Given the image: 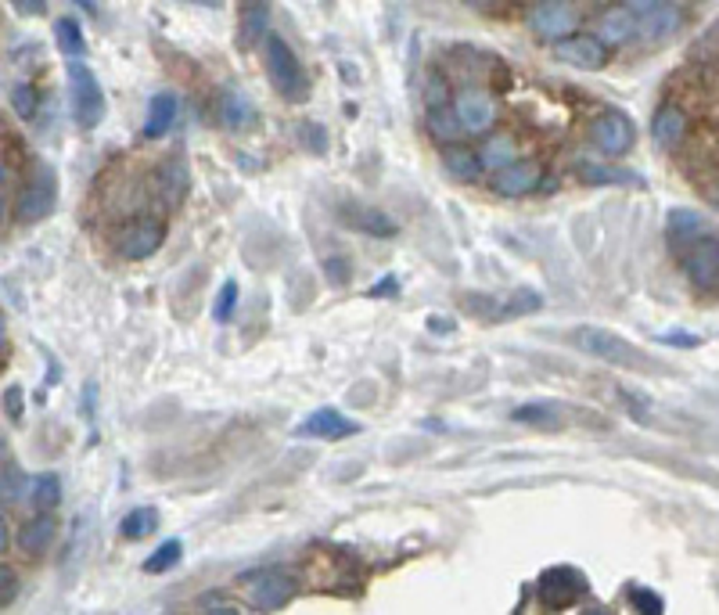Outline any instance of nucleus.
<instances>
[{
    "label": "nucleus",
    "mask_w": 719,
    "mask_h": 615,
    "mask_svg": "<svg viewBox=\"0 0 719 615\" xmlns=\"http://www.w3.org/2000/svg\"><path fill=\"white\" fill-rule=\"evenodd\" d=\"M572 346H576L579 353H587V357L608 360V364H622V368H641V364H644V360H641V349H637L633 342L619 339V335L608 331V328H590V324L576 328V331H572Z\"/></svg>",
    "instance_id": "nucleus-3"
},
{
    "label": "nucleus",
    "mask_w": 719,
    "mask_h": 615,
    "mask_svg": "<svg viewBox=\"0 0 719 615\" xmlns=\"http://www.w3.org/2000/svg\"><path fill=\"white\" fill-rule=\"evenodd\" d=\"M116 252H120L122 259H148V255H155L159 245L166 242V224L159 220V216H137V220H130V224H122L120 231H116Z\"/></svg>",
    "instance_id": "nucleus-7"
},
{
    "label": "nucleus",
    "mask_w": 719,
    "mask_h": 615,
    "mask_svg": "<svg viewBox=\"0 0 719 615\" xmlns=\"http://www.w3.org/2000/svg\"><path fill=\"white\" fill-rule=\"evenodd\" d=\"M4 407H7V414H11V418H22V389H18V385H7V392H4Z\"/></svg>",
    "instance_id": "nucleus-42"
},
{
    "label": "nucleus",
    "mask_w": 719,
    "mask_h": 615,
    "mask_svg": "<svg viewBox=\"0 0 719 615\" xmlns=\"http://www.w3.org/2000/svg\"><path fill=\"white\" fill-rule=\"evenodd\" d=\"M328 281L331 285H346L349 281V263L346 259H335V263L328 259Z\"/></svg>",
    "instance_id": "nucleus-41"
},
{
    "label": "nucleus",
    "mask_w": 719,
    "mask_h": 615,
    "mask_svg": "<svg viewBox=\"0 0 719 615\" xmlns=\"http://www.w3.org/2000/svg\"><path fill=\"white\" fill-rule=\"evenodd\" d=\"M511 418L522 422V425H537V429H557L561 425V407L557 403H547V400H537V403L515 407Z\"/></svg>",
    "instance_id": "nucleus-26"
},
{
    "label": "nucleus",
    "mask_w": 719,
    "mask_h": 615,
    "mask_svg": "<svg viewBox=\"0 0 719 615\" xmlns=\"http://www.w3.org/2000/svg\"><path fill=\"white\" fill-rule=\"evenodd\" d=\"M55 198H58L55 173H47V170L36 173L29 184L18 191V198H15V216H18V224H36V220L51 216Z\"/></svg>",
    "instance_id": "nucleus-10"
},
{
    "label": "nucleus",
    "mask_w": 719,
    "mask_h": 615,
    "mask_svg": "<svg viewBox=\"0 0 719 615\" xmlns=\"http://www.w3.org/2000/svg\"><path fill=\"white\" fill-rule=\"evenodd\" d=\"M68 90H72V116L83 130H94L105 116V94L87 62H68Z\"/></svg>",
    "instance_id": "nucleus-4"
},
{
    "label": "nucleus",
    "mask_w": 719,
    "mask_h": 615,
    "mask_svg": "<svg viewBox=\"0 0 719 615\" xmlns=\"http://www.w3.org/2000/svg\"><path fill=\"white\" fill-rule=\"evenodd\" d=\"M205 615H241V612H234V609H213V612H205Z\"/></svg>",
    "instance_id": "nucleus-47"
},
{
    "label": "nucleus",
    "mask_w": 719,
    "mask_h": 615,
    "mask_svg": "<svg viewBox=\"0 0 719 615\" xmlns=\"http://www.w3.org/2000/svg\"><path fill=\"white\" fill-rule=\"evenodd\" d=\"M346 224L363 231V235H370V238L396 235V220L389 213H381V209H346Z\"/></svg>",
    "instance_id": "nucleus-24"
},
{
    "label": "nucleus",
    "mask_w": 719,
    "mask_h": 615,
    "mask_svg": "<svg viewBox=\"0 0 719 615\" xmlns=\"http://www.w3.org/2000/svg\"><path fill=\"white\" fill-rule=\"evenodd\" d=\"M252 605L255 609H263V612H274V609H281L292 594H296V583H292V576H285V572H266V576H259L255 583H252Z\"/></svg>",
    "instance_id": "nucleus-16"
},
{
    "label": "nucleus",
    "mask_w": 719,
    "mask_h": 615,
    "mask_svg": "<svg viewBox=\"0 0 719 615\" xmlns=\"http://www.w3.org/2000/svg\"><path fill=\"white\" fill-rule=\"evenodd\" d=\"M630 601H633L637 615H665V601L648 587H630Z\"/></svg>",
    "instance_id": "nucleus-36"
},
{
    "label": "nucleus",
    "mask_w": 719,
    "mask_h": 615,
    "mask_svg": "<svg viewBox=\"0 0 719 615\" xmlns=\"http://www.w3.org/2000/svg\"><path fill=\"white\" fill-rule=\"evenodd\" d=\"M637 36V15L622 4V7H608L598 18V40L604 47H615V44H630Z\"/></svg>",
    "instance_id": "nucleus-18"
},
{
    "label": "nucleus",
    "mask_w": 719,
    "mask_h": 615,
    "mask_svg": "<svg viewBox=\"0 0 719 615\" xmlns=\"http://www.w3.org/2000/svg\"><path fill=\"white\" fill-rule=\"evenodd\" d=\"M479 159H482V170L500 173V170H507V166L518 162V144H515L511 133H493L479 148Z\"/></svg>",
    "instance_id": "nucleus-22"
},
{
    "label": "nucleus",
    "mask_w": 719,
    "mask_h": 615,
    "mask_svg": "<svg viewBox=\"0 0 719 615\" xmlns=\"http://www.w3.org/2000/svg\"><path fill=\"white\" fill-rule=\"evenodd\" d=\"M238 307V285L234 281H224V288H220V296H216V307H213V317L220 320V324H227L231 320V313Z\"/></svg>",
    "instance_id": "nucleus-37"
},
{
    "label": "nucleus",
    "mask_w": 719,
    "mask_h": 615,
    "mask_svg": "<svg viewBox=\"0 0 719 615\" xmlns=\"http://www.w3.org/2000/svg\"><path fill=\"white\" fill-rule=\"evenodd\" d=\"M680 266L683 277L698 288V292H719V238L705 235L694 245L680 248Z\"/></svg>",
    "instance_id": "nucleus-6"
},
{
    "label": "nucleus",
    "mask_w": 719,
    "mask_h": 615,
    "mask_svg": "<svg viewBox=\"0 0 719 615\" xmlns=\"http://www.w3.org/2000/svg\"><path fill=\"white\" fill-rule=\"evenodd\" d=\"M177 112H180L177 94H170V90L155 94V98L148 101V116H144V137H162L170 126L177 123Z\"/></svg>",
    "instance_id": "nucleus-21"
},
{
    "label": "nucleus",
    "mask_w": 719,
    "mask_h": 615,
    "mask_svg": "<svg viewBox=\"0 0 719 615\" xmlns=\"http://www.w3.org/2000/svg\"><path fill=\"white\" fill-rule=\"evenodd\" d=\"M428 328H432L435 335H450V331H453L457 324H453L450 317H428Z\"/></svg>",
    "instance_id": "nucleus-44"
},
{
    "label": "nucleus",
    "mask_w": 719,
    "mask_h": 615,
    "mask_svg": "<svg viewBox=\"0 0 719 615\" xmlns=\"http://www.w3.org/2000/svg\"><path fill=\"white\" fill-rule=\"evenodd\" d=\"M15 590H18V579L11 576V568H4V598H0V601H4V609L11 605V598H15Z\"/></svg>",
    "instance_id": "nucleus-45"
},
{
    "label": "nucleus",
    "mask_w": 719,
    "mask_h": 615,
    "mask_svg": "<svg viewBox=\"0 0 719 615\" xmlns=\"http://www.w3.org/2000/svg\"><path fill=\"white\" fill-rule=\"evenodd\" d=\"M4 500L11 504V500H22V472L18 468H4Z\"/></svg>",
    "instance_id": "nucleus-38"
},
{
    "label": "nucleus",
    "mask_w": 719,
    "mask_h": 615,
    "mask_svg": "<svg viewBox=\"0 0 719 615\" xmlns=\"http://www.w3.org/2000/svg\"><path fill=\"white\" fill-rule=\"evenodd\" d=\"M583 615H608L604 609H590V612H583Z\"/></svg>",
    "instance_id": "nucleus-48"
},
{
    "label": "nucleus",
    "mask_w": 719,
    "mask_h": 615,
    "mask_svg": "<svg viewBox=\"0 0 719 615\" xmlns=\"http://www.w3.org/2000/svg\"><path fill=\"white\" fill-rule=\"evenodd\" d=\"M587 133H590V144L608 159L626 155L633 148V141H637V130L630 123V116H622L619 109H608V112H600L598 120H590Z\"/></svg>",
    "instance_id": "nucleus-9"
},
{
    "label": "nucleus",
    "mask_w": 719,
    "mask_h": 615,
    "mask_svg": "<svg viewBox=\"0 0 719 615\" xmlns=\"http://www.w3.org/2000/svg\"><path fill=\"white\" fill-rule=\"evenodd\" d=\"M151 529H159V511H155V507H133V511L120 522V533L126 540H141V537H148Z\"/></svg>",
    "instance_id": "nucleus-31"
},
{
    "label": "nucleus",
    "mask_w": 719,
    "mask_h": 615,
    "mask_svg": "<svg viewBox=\"0 0 719 615\" xmlns=\"http://www.w3.org/2000/svg\"><path fill=\"white\" fill-rule=\"evenodd\" d=\"M587 590H590L587 576H583L579 568H572V565H554V568L539 572V579H537V598L547 612L572 609Z\"/></svg>",
    "instance_id": "nucleus-2"
},
{
    "label": "nucleus",
    "mask_w": 719,
    "mask_h": 615,
    "mask_svg": "<svg viewBox=\"0 0 719 615\" xmlns=\"http://www.w3.org/2000/svg\"><path fill=\"white\" fill-rule=\"evenodd\" d=\"M554 58L561 65L583 68V72H598V68L608 65V47L600 44L598 36H590V33H576V36L554 44Z\"/></svg>",
    "instance_id": "nucleus-11"
},
{
    "label": "nucleus",
    "mask_w": 719,
    "mask_h": 615,
    "mask_svg": "<svg viewBox=\"0 0 719 615\" xmlns=\"http://www.w3.org/2000/svg\"><path fill=\"white\" fill-rule=\"evenodd\" d=\"M11 7L22 11V15H40V11H47V4H40V0H11Z\"/></svg>",
    "instance_id": "nucleus-43"
},
{
    "label": "nucleus",
    "mask_w": 719,
    "mask_h": 615,
    "mask_svg": "<svg viewBox=\"0 0 719 615\" xmlns=\"http://www.w3.org/2000/svg\"><path fill=\"white\" fill-rule=\"evenodd\" d=\"M537 184H539V166L529 162V159H518L515 166H507V170H500L493 177V191L504 194V198H522V194H529Z\"/></svg>",
    "instance_id": "nucleus-17"
},
{
    "label": "nucleus",
    "mask_w": 719,
    "mask_h": 615,
    "mask_svg": "<svg viewBox=\"0 0 719 615\" xmlns=\"http://www.w3.org/2000/svg\"><path fill=\"white\" fill-rule=\"evenodd\" d=\"M539 307H543L539 292H533V288H518L511 299H500L496 320H500V317H522V313H533V309H539Z\"/></svg>",
    "instance_id": "nucleus-33"
},
{
    "label": "nucleus",
    "mask_w": 719,
    "mask_h": 615,
    "mask_svg": "<svg viewBox=\"0 0 719 615\" xmlns=\"http://www.w3.org/2000/svg\"><path fill=\"white\" fill-rule=\"evenodd\" d=\"M665 346H683V349H694V346H702V339L698 335H683V331H669V335H659Z\"/></svg>",
    "instance_id": "nucleus-40"
},
{
    "label": "nucleus",
    "mask_w": 719,
    "mask_h": 615,
    "mask_svg": "<svg viewBox=\"0 0 719 615\" xmlns=\"http://www.w3.org/2000/svg\"><path fill=\"white\" fill-rule=\"evenodd\" d=\"M665 235H669L672 248L680 252V248L694 245L698 238L713 235V231H709V220L702 213H694V209H672L669 220H665Z\"/></svg>",
    "instance_id": "nucleus-15"
},
{
    "label": "nucleus",
    "mask_w": 719,
    "mask_h": 615,
    "mask_svg": "<svg viewBox=\"0 0 719 615\" xmlns=\"http://www.w3.org/2000/svg\"><path fill=\"white\" fill-rule=\"evenodd\" d=\"M716 209H719V191H716Z\"/></svg>",
    "instance_id": "nucleus-49"
},
{
    "label": "nucleus",
    "mask_w": 719,
    "mask_h": 615,
    "mask_svg": "<svg viewBox=\"0 0 719 615\" xmlns=\"http://www.w3.org/2000/svg\"><path fill=\"white\" fill-rule=\"evenodd\" d=\"M637 15V36L651 40V44H665L669 36H676L683 29V7L680 4H665V0H630L626 4Z\"/></svg>",
    "instance_id": "nucleus-5"
},
{
    "label": "nucleus",
    "mask_w": 719,
    "mask_h": 615,
    "mask_svg": "<svg viewBox=\"0 0 719 615\" xmlns=\"http://www.w3.org/2000/svg\"><path fill=\"white\" fill-rule=\"evenodd\" d=\"M11 109H15L18 120H33L36 109H40L36 87H33V83H15V87H11Z\"/></svg>",
    "instance_id": "nucleus-34"
},
{
    "label": "nucleus",
    "mask_w": 719,
    "mask_h": 615,
    "mask_svg": "<svg viewBox=\"0 0 719 615\" xmlns=\"http://www.w3.org/2000/svg\"><path fill=\"white\" fill-rule=\"evenodd\" d=\"M29 500L40 507V511H51L61 504V483L58 475H40L29 483Z\"/></svg>",
    "instance_id": "nucleus-32"
},
{
    "label": "nucleus",
    "mask_w": 719,
    "mask_h": 615,
    "mask_svg": "<svg viewBox=\"0 0 719 615\" xmlns=\"http://www.w3.org/2000/svg\"><path fill=\"white\" fill-rule=\"evenodd\" d=\"M424 126H428V133L435 137V141H457L461 133H464V126H461V120H457V112L453 109H428V116H424Z\"/></svg>",
    "instance_id": "nucleus-30"
},
{
    "label": "nucleus",
    "mask_w": 719,
    "mask_h": 615,
    "mask_svg": "<svg viewBox=\"0 0 719 615\" xmlns=\"http://www.w3.org/2000/svg\"><path fill=\"white\" fill-rule=\"evenodd\" d=\"M453 112H457V120L464 126V133H489L493 126H496V101L485 94V90H464V94H457V101H453Z\"/></svg>",
    "instance_id": "nucleus-12"
},
{
    "label": "nucleus",
    "mask_w": 719,
    "mask_h": 615,
    "mask_svg": "<svg viewBox=\"0 0 719 615\" xmlns=\"http://www.w3.org/2000/svg\"><path fill=\"white\" fill-rule=\"evenodd\" d=\"M576 173H579L587 184H598V187L641 184V177H637V173H626V170H619V166H598V162H583V166H576Z\"/></svg>",
    "instance_id": "nucleus-29"
},
{
    "label": "nucleus",
    "mask_w": 719,
    "mask_h": 615,
    "mask_svg": "<svg viewBox=\"0 0 719 615\" xmlns=\"http://www.w3.org/2000/svg\"><path fill=\"white\" fill-rule=\"evenodd\" d=\"M55 40H58V51L68 58V62H83L87 44H83V29H79V22H72V18H58V22H55Z\"/></svg>",
    "instance_id": "nucleus-28"
},
{
    "label": "nucleus",
    "mask_w": 719,
    "mask_h": 615,
    "mask_svg": "<svg viewBox=\"0 0 719 615\" xmlns=\"http://www.w3.org/2000/svg\"><path fill=\"white\" fill-rule=\"evenodd\" d=\"M360 425L353 418H346L342 411H335V407H320V411H313L306 422L296 425V435H306V439H349V435H357Z\"/></svg>",
    "instance_id": "nucleus-13"
},
{
    "label": "nucleus",
    "mask_w": 719,
    "mask_h": 615,
    "mask_svg": "<svg viewBox=\"0 0 719 615\" xmlns=\"http://www.w3.org/2000/svg\"><path fill=\"white\" fill-rule=\"evenodd\" d=\"M443 173H446L453 184H475L482 177L479 151L461 148V144H450V148L443 151Z\"/></svg>",
    "instance_id": "nucleus-19"
},
{
    "label": "nucleus",
    "mask_w": 719,
    "mask_h": 615,
    "mask_svg": "<svg viewBox=\"0 0 719 615\" xmlns=\"http://www.w3.org/2000/svg\"><path fill=\"white\" fill-rule=\"evenodd\" d=\"M266 72H270V83L274 90L285 98V101H302L306 90H309V79H306V68L296 58V51L277 36L270 33L266 40Z\"/></svg>",
    "instance_id": "nucleus-1"
},
{
    "label": "nucleus",
    "mask_w": 719,
    "mask_h": 615,
    "mask_svg": "<svg viewBox=\"0 0 719 615\" xmlns=\"http://www.w3.org/2000/svg\"><path fill=\"white\" fill-rule=\"evenodd\" d=\"M381 292H396V281H392V277H381V281L370 288V296H381Z\"/></svg>",
    "instance_id": "nucleus-46"
},
{
    "label": "nucleus",
    "mask_w": 719,
    "mask_h": 615,
    "mask_svg": "<svg viewBox=\"0 0 719 615\" xmlns=\"http://www.w3.org/2000/svg\"><path fill=\"white\" fill-rule=\"evenodd\" d=\"M687 126H691L687 123V112L680 105L665 101V105H659V112L651 120V137H655V144L662 151H676L683 144V137H687Z\"/></svg>",
    "instance_id": "nucleus-14"
},
{
    "label": "nucleus",
    "mask_w": 719,
    "mask_h": 615,
    "mask_svg": "<svg viewBox=\"0 0 719 615\" xmlns=\"http://www.w3.org/2000/svg\"><path fill=\"white\" fill-rule=\"evenodd\" d=\"M55 533H58L55 518H51L47 511H40V515H33V518L18 529V551L36 558V554H44L51 544H55Z\"/></svg>",
    "instance_id": "nucleus-20"
},
{
    "label": "nucleus",
    "mask_w": 719,
    "mask_h": 615,
    "mask_svg": "<svg viewBox=\"0 0 719 615\" xmlns=\"http://www.w3.org/2000/svg\"><path fill=\"white\" fill-rule=\"evenodd\" d=\"M424 94H428L432 109H443V98H450V87H446L439 76H432V79H428V87H424Z\"/></svg>",
    "instance_id": "nucleus-39"
},
{
    "label": "nucleus",
    "mask_w": 719,
    "mask_h": 615,
    "mask_svg": "<svg viewBox=\"0 0 719 615\" xmlns=\"http://www.w3.org/2000/svg\"><path fill=\"white\" fill-rule=\"evenodd\" d=\"M180 554H183V544H180V540H166L162 547H155V551L148 554L144 572H170V568L180 561Z\"/></svg>",
    "instance_id": "nucleus-35"
},
{
    "label": "nucleus",
    "mask_w": 719,
    "mask_h": 615,
    "mask_svg": "<svg viewBox=\"0 0 719 615\" xmlns=\"http://www.w3.org/2000/svg\"><path fill=\"white\" fill-rule=\"evenodd\" d=\"M529 26L533 33L543 36V40H568L576 36V26H579V7L568 4V0H537L529 7Z\"/></svg>",
    "instance_id": "nucleus-8"
},
{
    "label": "nucleus",
    "mask_w": 719,
    "mask_h": 615,
    "mask_svg": "<svg viewBox=\"0 0 719 615\" xmlns=\"http://www.w3.org/2000/svg\"><path fill=\"white\" fill-rule=\"evenodd\" d=\"M270 4H245L241 7V47L252 51L259 40H270Z\"/></svg>",
    "instance_id": "nucleus-23"
},
{
    "label": "nucleus",
    "mask_w": 719,
    "mask_h": 615,
    "mask_svg": "<svg viewBox=\"0 0 719 615\" xmlns=\"http://www.w3.org/2000/svg\"><path fill=\"white\" fill-rule=\"evenodd\" d=\"M220 120H224L227 130H248V126L255 123V105L241 90H227L220 98Z\"/></svg>",
    "instance_id": "nucleus-25"
},
{
    "label": "nucleus",
    "mask_w": 719,
    "mask_h": 615,
    "mask_svg": "<svg viewBox=\"0 0 719 615\" xmlns=\"http://www.w3.org/2000/svg\"><path fill=\"white\" fill-rule=\"evenodd\" d=\"M159 194L166 198V205H180L183 194H187V166L170 159L162 170H159Z\"/></svg>",
    "instance_id": "nucleus-27"
}]
</instances>
